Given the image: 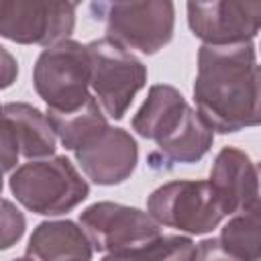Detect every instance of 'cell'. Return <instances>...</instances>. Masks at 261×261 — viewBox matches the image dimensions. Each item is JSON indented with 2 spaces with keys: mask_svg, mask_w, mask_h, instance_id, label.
<instances>
[{
  "mask_svg": "<svg viewBox=\"0 0 261 261\" xmlns=\"http://www.w3.org/2000/svg\"><path fill=\"white\" fill-rule=\"evenodd\" d=\"M8 188L27 210L45 216L65 214L90 194L88 181L63 155L16 167L8 177Z\"/></svg>",
  "mask_w": 261,
  "mask_h": 261,
  "instance_id": "cell-2",
  "label": "cell"
},
{
  "mask_svg": "<svg viewBox=\"0 0 261 261\" xmlns=\"http://www.w3.org/2000/svg\"><path fill=\"white\" fill-rule=\"evenodd\" d=\"M196 110L216 133L261 124V65L253 41L202 45L194 82Z\"/></svg>",
  "mask_w": 261,
  "mask_h": 261,
  "instance_id": "cell-1",
  "label": "cell"
},
{
  "mask_svg": "<svg viewBox=\"0 0 261 261\" xmlns=\"http://www.w3.org/2000/svg\"><path fill=\"white\" fill-rule=\"evenodd\" d=\"M47 118L55 130L59 143L69 151H75L88 139H92L96 133H100L108 126V116L104 114V110L98 104V100L94 98V94L90 96V100L84 106H80L71 112L47 110Z\"/></svg>",
  "mask_w": 261,
  "mask_h": 261,
  "instance_id": "cell-16",
  "label": "cell"
},
{
  "mask_svg": "<svg viewBox=\"0 0 261 261\" xmlns=\"http://www.w3.org/2000/svg\"><path fill=\"white\" fill-rule=\"evenodd\" d=\"M90 12L104 22L106 37L128 51L155 55L173 37L175 6L169 0L94 2Z\"/></svg>",
  "mask_w": 261,
  "mask_h": 261,
  "instance_id": "cell-3",
  "label": "cell"
},
{
  "mask_svg": "<svg viewBox=\"0 0 261 261\" xmlns=\"http://www.w3.org/2000/svg\"><path fill=\"white\" fill-rule=\"evenodd\" d=\"M12 261H33L31 257H20V259H12Z\"/></svg>",
  "mask_w": 261,
  "mask_h": 261,
  "instance_id": "cell-24",
  "label": "cell"
},
{
  "mask_svg": "<svg viewBox=\"0 0 261 261\" xmlns=\"http://www.w3.org/2000/svg\"><path fill=\"white\" fill-rule=\"evenodd\" d=\"M75 2L45 0H2L0 35L20 45L45 49L69 39L75 27Z\"/></svg>",
  "mask_w": 261,
  "mask_h": 261,
  "instance_id": "cell-7",
  "label": "cell"
},
{
  "mask_svg": "<svg viewBox=\"0 0 261 261\" xmlns=\"http://www.w3.org/2000/svg\"><path fill=\"white\" fill-rule=\"evenodd\" d=\"M24 216L22 212L10 202L2 200V249H10L22 234H24Z\"/></svg>",
  "mask_w": 261,
  "mask_h": 261,
  "instance_id": "cell-19",
  "label": "cell"
},
{
  "mask_svg": "<svg viewBox=\"0 0 261 261\" xmlns=\"http://www.w3.org/2000/svg\"><path fill=\"white\" fill-rule=\"evenodd\" d=\"M2 59H4V77H2V88H8L14 80V75L18 73V67H16V61L12 59V55L2 47Z\"/></svg>",
  "mask_w": 261,
  "mask_h": 261,
  "instance_id": "cell-21",
  "label": "cell"
},
{
  "mask_svg": "<svg viewBox=\"0 0 261 261\" xmlns=\"http://www.w3.org/2000/svg\"><path fill=\"white\" fill-rule=\"evenodd\" d=\"M92 255V241L82 224L71 220L41 222L27 245V257L33 261H90Z\"/></svg>",
  "mask_w": 261,
  "mask_h": 261,
  "instance_id": "cell-13",
  "label": "cell"
},
{
  "mask_svg": "<svg viewBox=\"0 0 261 261\" xmlns=\"http://www.w3.org/2000/svg\"><path fill=\"white\" fill-rule=\"evenodd\" d=\"M222 245L241 261H261V216L253 212L234 214L220 230Z\"/></svg>",
  "mask_w": 261,
  "mask_h": 261,
  "instance_id": "cell-17",
  "label": "cell"
},
{
  "mask_svg": "<svg viewBox=\"0 0 261 261\" xmlns=\"http://www.w3.org/2000/svg\"><path fill=\"white\" fill-rule=\"evenodd\" d=\"M92 65L90 88L108 118L120 120L147 84V67L116 41L102 37L86 45Z\"/></svg>",
  "mask_w": 261,
  "mask_h": 261,
  "instance_id": "cell-5",
  "label": "cell"
},
{
  "mask_svg": "<svg viewBox=\"0 0 261 261\" xmlns=\"http://www.w3.org/2000/svg\"><path fill=\"white\" fill-rule=\"evenodd\" d=\"M212 143L214 128L190 106L177 128L157 141V149L149 155V165L155 169H169L175 163H196L210 151Z\"/></svg>",
  "mask_w": 261,
  "mask_h": 261,
  "instance_id": "cell-12",
  "label": "cell"
},
{
  "mask_svg": "<svg viewBox=\"0 0 261 261\" xmlns=\"http://www.w3.org/2000/svg\"><path fill=\"white\" fill-rule=\"evenodd\" d=\"M190 104L181 92L167 84H155L149 88V94L137 114L133 116V128L143 139H153L155 143L167 137L177 128L186 116Z\"/></svg>",
  "mask_w": 261,
  "mask_h": 261,
  "instance_id": "cell-15",
  "label": "cell"
},
{
  "mask_svg": "<svg viewBox=\"0 0 261 261\" xmlns=\"http://www.w3.org/2000/svg\"><path fill=\"white\" fill-rule=\"evenodd\" d=\"M147 212L159 224L190 234L210 232L226 216L216 190L202 179H177L159 186L147 200Z\"/></svg>",
  "mask_w": 261,
  "mask_h": 261,
  "instance_id": "cell-6",
  "label": "cell"
},
{
  "mask_svg": "<svg viewBox=\"0 0 261 261\" xmlns=\"http://www.w3.org/2000/svg\"><path fill=\"white\" fill-rule=\"evenodd\" d=\"M147 261H194L196 245L190 237L181 234H159L157 239L141 245Z\"/></svg>",
  "mask_w": 261,
  "mask_h": 261,
  "instance_id": "cell-18",
  "label": "cell"
},
{
  "mask_svg": "<svg viewBox=\"0 0 261 261\" xmlns=\"http://www.w3.org/2000/svg\"><path fill=\"white\" fill-rule=\"evenodd\" d=\"M190 31L204 45L247 43L261 31V2L251 0H212L188 2Z\"/></svg>",
  "mask_w": 261,
  "mask_h": 261,
  "instance_id": "cell-9",
  "label": "cell"
},
{
  "mask_svg": "<svg viewBox=\"0 0 261 261\" xmlns=\"http://www.w3.org/2000/svg\"><path fill=\"white\" fill-rule=\"evenodd\" d=\"M80 224L92 241L94 251L118 253L137 249L157 239L159 222L133 206L116 202H96L80 212Z\"/></svg>",
  "mask_w": 261,
  "mask_h": 261,
  "instance_id": "cell-8",
  "label": "cell"
},
{
  "mask_svg": "<svg viewBox=\"0 0 261 261\" xmlns=\"http://www.w3.org/2000/svg\"><path fill=\"white\" fill-rule=\"evenodd\" d=\"M208 181L216 190L226 216H234L249 210L257 198L259 163H253L251 157L237 147H224L212 163Z\"/></svg>",
  "mask_w": 261,
  "mask_h": 261,
  "instance_id": "cell-11",
  "label": "cell"
},
{
  "mask_svg": "<svg viewBox=\"0 0 261 261\" xmlns=\"http://www.w3.org/2000/svg\"><path fill=\"white\" fill-rule=\"evenodd\" d=\"M102 261H147L141 247L128 249V251H118V253H108Z\"/></svg>",
  "mask_w": 261,
  "mask_h": 261,
  "instance_id": "cell-22",
  "label": "cell"
},
{
  "mask_svg": "<svg viewBox=\"0 0 261 261\" xmlns=\"http://www.w3.org/2000/svg\"><path fill=\"white\" fill-rule=\"evenodd\" d=\"M194 261H241L234 257L220 239H204L196 247V259Z\"/></svg>",
  "mask_w": 261,
  "mask_h": 261,
  "instance_id": "cell-20",
  "label": "cell"
},
{
  "mask_svg": "<svg viewBox=\"0 0 261 261\" xmlns=\"http://www.w3.org/2000/svg\"><path fill=\"white\" fill-rule=\"evenodd\" d=\"M92 65L88 47L77 41H63L37 57L33 86L51 112H71L90 100Z\"/></svg>",
  "mask_w": 261,
  "mask_h": 261,
  "instance_id": "cell-4",
  "label": "cell"
},
{
  "mask_svg": "<svg viewBox=\"0 0 261 261\" xmlns=\"http://www.w3.org/2000/svg\"><path fill=\"white\" fill-rule=\"evenodd\" d=\"M2 128L10 133L18 151L27 159H45L55 153L57 135L41 110L27 102H8L2 108Z\"/></svg>",
  "mask_w": 261,
  "mask_h": 261,
  "instance_id": "cell-14",
  "label": "cell"
},
{
  "mask_svg": "<svg viewBox=\"0 0 261 261\" xmlns=\"http://www.w3.org/2000/svg\"><path fill=\"white\" fill-rule=\"evenodd\" d=\"M77 165L98 186H116L130 177L139 161L135 137L124 128L106 126L73 151Z\"/></svg>",
  "mask_w": 261,
  "mask_h": 261,
  "instance_id": "cell-10",
  "label": "cell"
},
{
  "mask_svg": "<svg viewBox=\"0 0 261 261\" xmlns=\"http://www.w3.org/2000/svg\"><path fill=\"white\" fill-rule=\"evenodd\" d=\"M245 212H253V214H259L261 216V163H259V192H257V198L251 204V208L245 210Z\"/></svg>",
  "mask_w": 261,
  "mask_h": 261,
  "instance_id": "cell-23",
  "label": "cell"
}]
</instances>
